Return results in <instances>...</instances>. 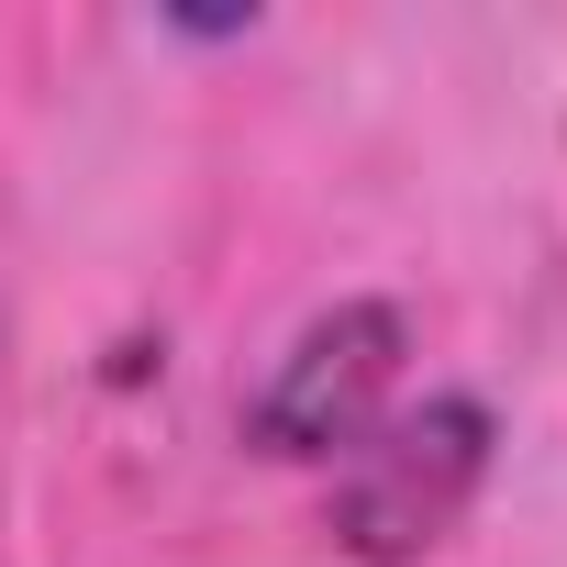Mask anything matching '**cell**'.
<instances>
[{
	"mask_svg": "<svg viewBox=\"0 0 567 567\" xmlns=\"http://www.w3.org/2000/svg\"><path fill=\"white\" fill-rule=\"evenodd\" d=\"M401 346L412 334L390 301H334L323 323H301V346L278 357V379L245 412L256 456H346L357 434H379L401 390Z\"/></svg>",
	"mask_w": 567,
	"mask_h": 567,
	"instance_id": "obj_2",
	"label": "cell"
},
{
	"mask_svg": "<svg viewBox=\"0 0 567 567\" xmlns=\"http://www.w3.org/2000/svg\"><path fill=\"white\" fill-rule=\"evenodd\" d=\"M489 489V412L478 401H423V412H390L379 434L346 445V478H334V545L368 556V567H412L434 556L467 501Z\"/></svg>",
	"mask_w": 567,
	"mask_h": 567,
	"instance_id": "obj_1",
	"label": "cell"
}]
</instances>
